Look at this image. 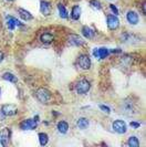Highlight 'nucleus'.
Segmentation results:
<instances>
[{"label":"nucleus","mask_w":146,"mask_h":147,"mask_svg":"<svg viewBox=\"0 0 146 147\" xmlns=\"http://www.w3.org/2000/svg\"><path fill=\"white\" fill-rule=\"evenodd\" d=\"M7 24H8V28L10 30H14L16 27H19L21 26V23L18 21L16 18H12V17H9L7 20Z\"/></svg>","instance_id":"obj_12"},{"label":"nucleus","mask_w":146,"mask_h":147,"mask_svg":"<svg viewBox=\"0 0 146 147\" xmlns=\"http://www.w3.org/2000/svg\"><path fill=\"white\" fill-rule=\"evenodd\" d=\"M113 129L116 133H118V134H125L126 131H127L125 123L121 119H117L113 123Z\"/></svg>","instance_id":"obj_5"},{"label":"nucleus","mask_w":146,"mask_h":147,"mask_svg":"<svg viewBox=\"0 0 146 147\" xmlns=\"http://www.w3.org/2000/svg\"><path fill=\"white\" fill-rule=\"evenodd\" d=\"M48 140H49V138H48V135L45 133H40L39 134V142H40V144L42 146L48 144Z\"/></svg>","instance_id":"obj_20"},{"label":"nucleus","mask_w":146,"mask_h":147,"mask_svg":"<svg viewBox=\"0 0 146 147\" xmlns=\"http://www.w3.org/2000/svg\"><path fill=\"white\" fill-rule=\"evenodd\" d=\"M58 129L60 133H62V134H64V133L68 132V129H69V125H68V123L64 122V121H62V122H60L58 124Z\"/></svg>","instance_id":"obj_17"},{"label":"nucleus","mask_w":146,"mask_h":147,"mask_svg":"<svg viewBox=\"0 0 146 147\" xmlns=\"http://www.w3.org/2000/svg\"><path fill=\"white\" fill-rule=\"evenodd\" d=\"M58 10H59V13H60V17H61V18H63V19L68 18V11H66V9L64 8V6L59 5Z\"/></svg>","instance_id":"obj_21"},{"label":"nucleus","mask_w":146,"mask_h":147,"mask_svg":"<svg viewBox=\"0 0 146 147\" xmlns=\"http://www.w3.org/2000/svg\"><path fill=\"white\" fill-rule=\"evenodd\" d=\"M17 111L18 109L14 104H6V105H2V107H1V112L7 116H12V115L17 114Z\"/></svg>","instance_id":"obj_3"},{"label":"nucleus","mask_w":146,"mask_h":147,"mask_svg":"<svg viewBox=\"0 0 146 147\" xmlns=\"http://www.w3.org/2000/svg\"><path fill=\"white\" fill-rule=\"evenodd\" d=\"M70 42L72 44H74V45H82L83 44V40L79 36L72 34V36H70Z\"/></svg>","instance_id":"obj_16"},{"label":"nucleus","mask_w":146,"mask_h":147,"mask_svg":"<svg viewBox=\"0 0 146 147\" xmlns=\"http://www.w3.org/2000/svg\"><path fill=\"white\" fill-rule=\"evenodd\" d=\"M93 54H94L95 58H97V59H100V60L105 59V58L107 57V54H109V50H107L106 48L95 49L94 52H93Z\"/></svg>","instance_id":"obj_9"},{"label":"nucleus","mask_w":146,"mask_h":147,"mask_svg":"<svg viewBox=\"0 0 146 147\" xmlns=\"http://www.w3.org/2000/svg\"><path fill=\"white\" fill-rule=\"evenodd\" d=\"M131 126L134 127V128H137L139 127V123H136V122H131Z\"/></svg>","instance_id":"obj_27"},{"label":"nucleus","mask_w":146,"mask_h":147,"mask_svg":"<svg viewBox=\"0 0 146 147\" xmlns=\"http://www.w3.org/2000/svg\"><path fill=\"white\" fill-rule=\"evenodd\" d=\"M110 8H111V10L114 12V15H117V13H118V11H117L116 7H115L114 5H110Z\"/></svg>","instance_id":"obj_25"},{"label":"nucleus","mask_w":146,"mask_h":147,"mask_svg":"<svg viewBox=\"0 0 146 147\" xmlns=\"http://www.w3.org/2000/svg\"><path fill=\"white\" fill-rule=\"evenodd\" d=\"M72 18L74 20H79L80 19V16H81V8L79 6H74L72 9Z\"/></svg>","instance_id":"obj_15"},{"label":"nucleus","mask_w":146,"mask_h":147,"mask_svg":"<svg viewBox=\"0 0 146 147\" xmlns=\"http://www.w3.org/2000/svg\"><path fill=\"white\" fill-rule=\"evenodd\" d=\"M9 138H10V129L9 128H3L1 135H0V143L2 146H7L9 143Z\"/></svg>","instance_id":"obj_7"},{"label":"nucleus","mask_w":146,"mask_h":147,"mask_svg":"<svg viewBox=\"0 0 146 147\" xmlns=\"http://www.w3.org/2000/svg\"><path fill=\"white\" fill-rule=\"evenodd\" d=\"M40 39H41V41L43 43H51L52 41H53V34L49 33V32H44Z\"/></svg>","instance_id":"obj_14"},{"label":"nucleus","mask_w":146,"mask_h":147,"mask_svg":"<svg viewBox=\"0 0 146 147\" xmlns=\"http://www.w3.org/2000/svg\"><path fill=\"white\" fill-rule=\"evenodd\" d=\"M78 127L81 128V129H85L89 127V122L87 118H80L78 121Z\"/></svg>","instance_id":"obj_18"},{"label":"nucleus","mask_w":146,"mask_h":147,"mask_svg":"<svg viewBox=\"0 0 146 147\" xmlns=\"http://www.w3.org/2000/svg\"><path fill=\"white\" fill-rule=\"evenodd\" d=\"M82 32H83V36L87 37L88 39H91V38L93 37V31L90 29V28H88V27H83Z\"/></svg>","instance_id":"obj_23"},{"label":"nucleus","mask_w":146,"mask_h":147,"mask_svg":"<svg viewBox=\"0 0 146 147\" xmlns=\"http://www.w3.org/2000/svg\"><path fill=\"white\" fill-rule=\"evenodd\" d=\"M36 125H38L36 124V121H34V119H27V121L22 122L21 124H20V127H21V129H23V131H29V129L36 128Z\"/></svg>","instance_id":"obj_6"},{"label":"nucleus","mask_w":146,"mask_h":147,"mask_svg":"<svg viewBox=\"0 0 146 147\" xmlns=\"http://www.w3.org/2000/svg\"><path fill=\"white\" fill-rule=\"evenodd\" d=\"M78 63H79L81 69L88 70V69H90V66H91V60H90V58H89L87 54H82V55H80L79 60H78Z\"/></svg>","instance_id":"obj_4"},{"label":"nucleus","mask_w":146,"mask_h":147,"mask_svg":"<svg viewBox=\"0 0 146 147\" xmlns=\"http://www.w3.org/2000/svg\"><path fill=\"white\" fill-rule=\"evenodd\" d=\"M143 12H144V13H146V2H144V3H143Z\"/></svg>","instance_id":"obj_28"},{"label":"nucleus","mask_w":146,"mask_h":147,"mask_svg":"<svg viewBox=\"0 0 146 147\" xmlns=\"http://www.w3.org/2000/svg\"><path fill=\"white\" fill-rule=\"evenodd\" d=\"M126 19H127V21L130 22L131 24L139 23V16H137L136 12H134V11H128L127 16H126Z\"/></svg>","instance_id":"obj_11"},{"label":"nucleus","mask_w":146,"mask_h":147,"mask_svg":"<svg viewBox=\"0 0 146 147\" xmlns=\"http://www.w3.org/2000/svg\"><path fill=\"white\" fill-rule=\"evenodd\" d=\"M8 1H14V0H8Z\"/></svg>","instance_id":"obj_30"},{"label":"nucleus","mask_w":146,"mask_h":147,"mask_svg":"<svg viewBox=\"0 0 146 147\" xmlns=\"http://www.w3.org/2000/svg\"><path fill=\"white\" fill-rule=\"evenodd\" d=\"M100 109L102 111H104L105 113H110V109L107 106H105V105H100Z\"/></svg>","instance_id":"obj_26"},{"label":"nucleus","mask_w":146,"mask_h":147,"mask_svg":"<svg viewBox=\"0 0 146 147\" xmlns=\"http://www.w3.org/2000/svg\"><path fill=\"white\" fill-rule=\"evenodd\" d=\"M90 88H91V85H90V82L88 80H81L78 82V84L75 86L79 94H85L87 92H89Z\"/></svg>","instance_id":"obj_2"},{"label":"nucleus","mask_w":146,"mask_h":147,"mask_svg":"<svg viewBox=\"0 0 146 147\" xmlns=\"http://www.w3.org/2000/svg\"><path fill=\"white\" fill-rule=\"evenodd\" d=\"M90 5L93 8H95V9H101V3L97 0H91L90 1Z\"/></svg>","instance_id":"obj_24"},{"label":"nucleus","mask_w":146,"mask_h":147,"mask_svg":"<svg viewBox=\"0 0 146 147\" xmlns=\"http://www.w3.org/2000/svg\"><path fill=\"white\" fill-rule=\"evenodd\" d=\"M36 95V98H38L41 103H44V104L48 103V102L50 101V98H51V93H50L48 90H45V88H40V90H38Z\"/></svg>","instance_id":"obj_1"},{"label":"nucleus","mask_w":146,"mask_h":147,"mask_svg":"<svg viewBox=\"0 0 146 147\" xmlns=\"http://www.w3.org/2000/svg\"><path fill=\"white\" fill-rule=\"evenodd\" d=\"M118 24H120V21H118L116 16H113V15L107 16V27H109L110 29L115 30L118 27Z\"/></svg>","instance_id":"obj_8"},{"label":"nucleus","mask_w":146,"mask_h":147,"mask_svg":"<svg viewBox=\"0 0 146 147\" xmlns=\"http://www.w3.org/2000/svg\"><path fill=\"white\" fill-rule=\"evenodd\" d=\"M18 11H19L20 17H21L24 21H29V20L32 19V15L30 13L29 11H27V10H24V9H19Z\"/></svg>","instance_id":"obj_13"},{"label":"nucleus","mask_w":146,"mask_h":147,"mask_svg":"<svg viewBox=\"0 0 146 147\" xmlns=\"http://www.w3.org/2000/svg\"><path fill=\"white\" fill-rule=\"evenodd\" d=\"M2 60H3V53L0 51V62H1Z\"/></svg>","instance_id":"obj_29"},{"label":"nucleus","mask_w":146,"mask_h":147,"mask_svg":"<svg viewBox=\"0 0 146 147\" xmlns=\"http://www.w3.org/2000/svg\"><path fill=\"white\" fill-rule=\"evenodd\" d=\"M2 78H3V80H7V81H10V82H12V83H16V82L18 81L15 75H14L12 73H9V72H7V73H3Z\"/></svg>","instance_id":"obj_19"},{"label":"nucleus","mask_w":146,"mask_h":147,"mask_svg":"<svg viewBox=\"0 0 146 147\" xmlns=\"http://www.w3.org/2000/svg\"><path fill=\"white\" fill-rule=\"evenodd\" d=\"M127 144H128L131 147H139V142L135 136L130 137V138H128V142H127Z\"/></svg>","instance_id":"obj_22"},{"label":"nucleus","mask_w":146,"mask_h":147,"mask_svg":"<svg viewBox=\"0 0 146 147\" xmlns=\"http://www.w3.org/2000/svg\"><path fill=\"white\" fill-rule=\"evenodd\" d=\"M41 7H40V10H41V12H42V15L44 16H50L51 13V6H50V3L49 2H47V1H41V5H40Z\"/></svg>","instance_id":"obj_10"}]
</instances>
